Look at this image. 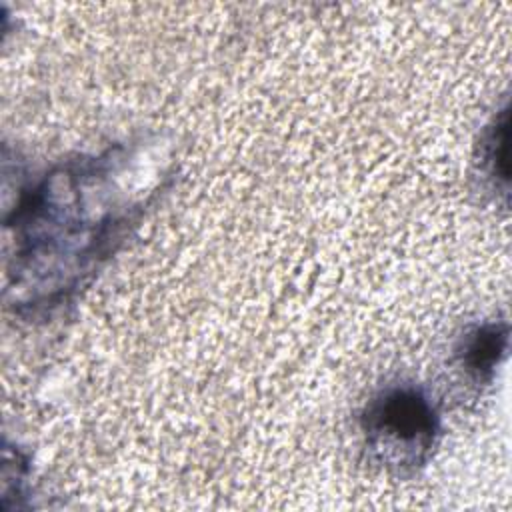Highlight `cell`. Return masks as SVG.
<instances>
[{
  "mask_svg": "<svg viewBox=\"0 0 512 512\" xmlns=\"http://www.w3.org/2000/svg\"><path fill=\"white\" fill-rule=\"evenodd\" d=\"M506 132H508V110L504 108L500 116L486 128L480 140V168L488 180L494 182L500 176L506 184Z\"/></svg>",
  "mask_w": 512,
  "mask_h": 512,
  "instance_id": "obj_4",
  "label": "cell"
},
{
  "mask_svg": "<svg viewBox=\"0 0 512 512\" xmlns=\"http://www.w3.org/2000/svg\"><path fill=\"white\" fill-rule=\"evenodd\" d=\"M508 324L484 322L464 332L456 346L458 368L474 384H490L496 366L506 354Z\"/></svg>",
  "mask_w": 512,
  "mask_h": 512,
  "instance_id": "obj_3",
  "label": "cell"
},
{
  "mask_svg": "<svg viewBox=\"0 0 512 512\" xmlns=\"http://www.w3.org/2000/svg\"><path fill=\"white\" fill-rule=\"evenodd\" d=\"M124 146L64 160L24 188L4 224L12 230L10 304L36 316L68 302L138 224L148 200L124 192Z\"/></svg>",
  "mask_w": 512,
  "mask_h": 512,
  "instance_id": "obj_1",
  "label": "cell"
},
{
  "mask_svg": "<svg viewBox=\"0 0 512 512\" xmlns=\"http://www.w3.org/2000/svg\"><path fill=\"white\" fill-rule=\"evenodd\" d=\"M360 430L370 458L398 476L424 468L440 438V414L430 394L416 384H392L374 394Z\"/></svg>",
  "mask_w": 512,
  "mask_h": 512,
  "instance_id": "obj_2",
  "label": "cell"
}]
</instances>
